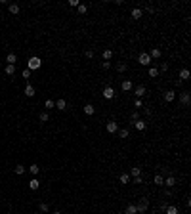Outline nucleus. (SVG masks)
Segmentation results:
<instances>
[{
  "instance_id": "obj_1",
  "label": "nucleus",
  "mask_w": 191,
  "mask_h": 214,
  "mask_svg": "<svg viewBox=\"0 0 191 214\" xmlns=\"http://www.w3.org/2000/svg\"><path fill=\"white\" fill-rule=\"evenodd\" d=\"M42 67V59L38 57V55H33V57H29L27 61V69L29 71H37V69Z\"/></svg>"
},
{
  "instance_id": "obj_2",
  "label": "nucleus",
  "mask_w": 191,
  "mask_h": 214,
  "mask_svg": "<svg viewBox=\"0 0 191 214\" xmlns=\"http://www.w3.org/2000/svg\"><path fill=\"white\" fill-rule=\"evenodd\" d=\"M138 63H140V65H143V67H149V65L153 63V59H151L149 52H141V54L138 55Z\"/></svg>"
},
{
  "instance_id": "obj_3",
  "label": "nucleus",
  "mask_w": 191,
  "mask_h": 214,
  "mask_svg": "<svg viewBox=\"0 0 191 214\" xmlns=\"http://www.w3.org/2000/svg\"><path fill=\"white\" fill-rule=\"evenodd\" d=\"M136 210H138V212H141V214H145L147 210H149V199H147V197L140 199V203L136 205Z\"/></svg>"
},
{
  "instance_id": "obj_4",
  "label": "nucleus",
  "mask_w": 191,
  "mask_h": 214,
  "mask_svg": "<svg viewBox=\"0 0 191 214\" xmlns=\"http://www.w3.org/2000/svg\"><path fill=\"white\" fill-rule=\"evenodd\" d=\"M180 101H182L183 107H189V103H191V96H189V92H182V94H180Z\"/></svg>"
},
{
  "instance_id": "obj_5",
  "label": "nucleus",
  "mask_w": 191,
  "mask_h": 214,
  "mask_svg": "<svg viewBox=\"0 0 191 214\" xmlns=\"http://www.w3.org/2000/svg\"><path fill=\"white\" fill-rule=\"evenodd\" d=\"M134 94H136V98L140 100V98H143V96L147 94V88L143 86V84H140V86H136V88H134Z\"/></svg>"
},
{
  "instance_id": "obj_6",
  "label": "nucleus",
  "mask_w": 191,
  "mask_h": 214,
  "mask_svg": "<svg viewBox=\"0 0 191 214\" xmlns=\"http://www.w3.org/2000/svg\"><path fill=\"white\" fill-rule=\"evenodd\" d=\"M103 98L105 100H113L115 98V88L113 86H105L103 88Z\"/></svg>"
},
{
  "instance_id": "obj_7",
  "label": "nucleus",
  "mask_w": 191,
  "mask_h": 214,
  "mask_svg": "<svg viewBox=\"0 0 191 214\" xmlns=\"http://www.w3.org/2000/svg\"><path fill=\"white\" fill-rule=\"evenodd\" d=\"M132 124H134V128H136L138 132H143V130L147 128V123L143 121V118H140V121H136V123H132Z\"/></svg>"
},
{
  "instance_id": "obj_8",
  "label": "nucleus",
  "mask_w": 191,
  "mask_h": 214,
  "mask_svg": "<svg viewBox=\"0 0 191 214\" xmlns=\"http://www.w3.org/2000/svg\"><path fill=\"white\" fill-rule=\"evenodd\" d=\"M174 100H176V92H174V90H166V92H164V101H166V103H172Z\"/></svg>"
},
{
  "instance_id": "obj_9",
  "label": "nucleus",
  "mask_w": 191,
  "mask_h": 214,
  "mask_svg": "<svg viewBox=\"0 0 191 214\" xmlns=\"http://www.w3.org/2000/svg\"><path fill=\"white\" fill-rule=\"evenodd\" d=\"M107 132H109V134L118 132V123H115V121H109V123H107Z\"/></svg>"
},
{
  "instance_id": "obj_10",
  "label": "nucleus",
  "mask_w": 191,
  "mask_h": 214,
  "mask_svg": "<svg viewBox=\"0 0 191 214\" xmlns=\"http://www.w3.org/2000/svg\"><path fill=\"white\" fill-rule=\"evenodd\" d=\"M163 210H164V214H180V210H178L176 205H166Z\"/></svg>"
},
{
  "instance_id": "obj_11",
  "label": "nucleus",
  "mask_w": 191,
  "mask_h": 214,
  "mask_svg": "<svg viewBox=\"0 0 191 214\" xmlns=\"http://www.w3.org/2000/svg\"><path fill=\"white\" fill-rule=\"evenodd\" d=\"M163 186H166V187H174V186H176V178H174L172 174H170V176H166V178H164V184H163Z\"/></svg>"
},
{
  "instance_id": "obj_12",
  "label": "nucleus",
  "mask_w": 191,
  "mask_h": 214,
  "mask_svg": "<svg viewBox=\"0 0 191 214\" xmlns=\"http://www.w3.org/2000/svg\"><path fill=\"white\" fill-rule=\"evenodd\" d=\"M23 92H25V96H27V98H33V96H35V94H37V90H35V86H31L29 82H27V86H25V90H23Z\"/></svg>"
},
{
  "instance_id": "obj_13",
  "label": "nucleus",
  "mask_w": 191,
  "mask_h": 214,
  "mask_svg": "<svg viewBox=\"0 0 191 214\" xmlns=\"http://www.w3.org/2000/svg\"><path fill=\"white\" fill-rule=\"evenodd\" d=\"M82 111H84V115H88V117H90V115L96 113V107H94L92 103H86L84 107H82Z\"/></svg>"
},
{
  "instance_id": "obj_14",
  "label": "nucleus",
  "mask_w": 191,
  "mask_h": 214,
  "mask_svg": "<svg viewBox=\"0 0 191 214\" xmlns=\"http://www.w3.org/2000/svg\"><path fill=\"white\" fill-rule=\"evenodd\" d=\"M120 88H122V92H130V90L134 88V84H132V80H122Z\"/></svg>"
},
{
  "instance_id": "obj_15",
  "label": "nucleus",
  "mask_w": 191,
  "mask_h": 214,
  "mask_svg": "<svg viewBox=\"0 0 191 214\" xmlns=\"http://www.w3.org/2000/svg\"><path fill=\"white\" fill-rule=\"evenodd\" d=\"M38 187H40V182H38V178H33L31 182H29V189H33V191H37Z\"/></svg>"
},
{
  "instance_id": "obj_16",
  "label": "nucleus",
  "mask_w": 191,
  "mask_h": 214,
  "mask_svg": "<svg viewBox=\"0 0 191 214\" xmlns=\"http://www.w3.org/2000/svg\"><path fill=\"white\" fill-rule=\"evenodd\" d=\"M151 59H161V55H163V52H161V48H153V50L149 52Z\"/></svg>"
},
{
  "instance_id": "obj_17",
  "label": "nucleus",
  "mask_w": 191,
  "mask_h": 214,
  "mask_svg": "<svg viewBox=\"0 0 191 214\" xmlns=\"http://www.w3.org/2000/svg\"><path fill=\"white\" fill-rule=\"evenodd\" d=\"M130 15H132V19H134V21H138V19H141L143 12H141L140 8H134V10H132V14H130Z\"/></svg>"
},
{
  "instance_id": "obj_18",
  "label": "nucleus",
  "mask_w": 191,
  "mask_h": 214,
  "mask_svg": "<svg viewBox=\"0 0 191 214\" xmlns=\"http://www.w3.org/2000/svg\"><path fill=\"white\" fill-rule=\"evenodd\" d=\"M153 184H155V186H163V184H164V176H163V174H155Z\"/></svg>"
},
{
  "instance_id": "obj_19",
  "label": "nucleus",
  "mask_w": 191,
  "mask_h": 214,
  "mask_svg": "<svg viewBox=\"0 0 191 214\" xmlns=\"http://www.w3.org/2000/svg\"><path fill=\"white\" fill-rule=\"evenodd\" d=\"M6 61H8V65H15V61H17V55L10 52V54L6 55Z\"/></svg>"
},
{
  "instance_id": "obj_20",
  "label": "nucleus",
  "mask_w": 191,
  "mask_h": 214,
  "mask_svg": "<svg viewBox=\"0 0 191 214\" xmlns=\"http://www.w3.org/2000/svg\"><path fill=\"white\" fill-rule=\"evenodd\" d=\"M8 12H10L12 15H17V14H19V4H10V6H8Z\"/></svg>"
},
{
  "instance_id": "obj_21",
  "label": "nucleus",
  "mask_w": 191,
  "mask_h": 214,
  "mask_svg": "<svg viewBox=\"0 0 191 214\" xmlns=\"http://www.w3.org/2000/svg\"><path fill=\"white\" fill-rule=\"evenodd\" d=\"M29 172H31L33 176H38V174H40V166H38V164H31V166H29Z\"/></svg>"
},
{
  "instance_id": "obj_22",
  "label": "nucleus",
  "mask_w": 191,
  "mask_h": 214,
  "mask_svg": "<svg viewBox=\"0 0 191 214\" xmlns=\"http://www.w3.org/2000/svg\"><path fill=\"white\" fill-rule=\"evenodd\" d=\"M4 73L8 75V77H14V75H15V65H6Z\"/></svg>"
},
{
  "instance_id": "obj_23",
  "label": "nucleus",
  "mask_w": 191,
  "mask_h": 214,
  "mask_svg": "<svg viewBox=\"0 0 191 214\" xmlns=\"http://www.w3.org/2000/svg\"><path fill=\"white\" fill-rule=\"evenodd\" d=\"M138 176H141V168H140V166L130 168V178H138Z\"/></svg>"
},
{
  "instance_id": "obj_24",
  "label": "nucleus",
  "mask_w": 191,
  "mask_h": 214,
  "mask_svg": "<svg viewBox=\"0 0 191 214\" xmlns=\"http://www.w3.org/2000/svg\"><path fill=\"white\" fill-rule=\"evenodd\" d=\"M55 107H57L59 111H63L65 107H67V101H65L63 98H61V100H57V101H55Z\"/></svg>"
},
{
  "instance_id": "obj_25",
  "label": "nucleus",
  "mask_w": 191,
  "mask_h": 214,
  "mask_svg": "<svg viewBox=\"0 0 191 214\" xmlns=\"http://www.w3.org/2000/svg\"><path fill=\"white\" fill-rule=\"evenodd\" d=\"M128 136H130V130H128V128H120V130H118V138H122V140H126Z\"/></svg>"
},
{
  "instance_id": "obj_26",
  "label": "nucleus",
  "mask_w": 191,
  "mask_h": 214,
  "mask_svg": "<svg viewBox=\"0 0 191 214\" xmlns=\"http://www.w3.org/2000/svg\"><path fill=\"white\" fill-rule=\"evenodd\" d=\"M118 180H120V184H122V186H126V184H130V174H120V176H118Z\"/></svg>"
},
{
  "instance_id": "obj_27",
  "label": "nucleus",
  "mask_w": 191,
  "mask_h": 214,
  "mask_svg": "<svg viewBox=\"0 0 191 214\" xmlns=\"http://www.w3.org/2000/svg\"><path fill=\"white\" fill-rule=\"evenodd\" d=\"M187 78H189V69H182V71H180V80H187Z\"/></svg>"
},
{
  "instance_id": "obj_28",
  "label": "nucleus",
  "mask_w": 191,
  "mask_h": 214,
  "mask_svg": "<svg viewBox=\"0 0 191 214\" xmlns=\"http://www.w3.org/2000/svg\"><path fill=\"white\" fill-rule=\"evenodd\" d=\"M111 57H113V50H109V48H105V50H103V61H109Z\"/></svg>"
},
{
  "instance_id": "obj_29",
  "label": "nucleus",
  "mask_w": 191,
  "mask_h": 214,
  "mask_svg": "<svg viewBox=\"0 0 191 214\" xmlns=\"http://www.w3.org/2000/svg\"><path fill=\"white\" fill-rule=\"evenodd\" d=\"M124 214H138L136 205H128V206H126V210H124Z\"/></svg>"
},
{
  "instance_id": "obj_30",
  "label": "nucleus",
  "mask_w": 191,
  "mask_h": 214,
  "mask_svg": "<svg viewBox=\"0 0 191 214\" xmlns=\"http://www.w3.org/2000/svg\"><path fill=\"white\" fill-rule=\"evenodd\" d=\"M48 210H50V205H48V203H40V205H38V212H48Z\"/></svg>"
},
{
  "instance_id": "obj_31",
  "label": "nucleus",
  "mask_w": 191,
  "mask_h": 214,
  "mask_svg": "<svg viewBox=\"0 0 191 214\" xmlns=\"http://www.w3.org/2000/svg\"><path fill=\"white\" fill-rule=\"evenodd\" d=\"M77 10H78V14H80V15H84V14L88 12V6H86V4H78Z\"/></svg>"
},
{
  "instance_id": "obj_32",
  "label": "nucleus",
  "mask_w": 191,
  "mask_h": 214,
  "mask_svg": "<svg viewBox=\"0 0 191 214\" xmlns=\"http://www.w3.org/2000/svg\"><path fill=\"white\" fill-rule=\"evenodd\" d=\"M44 107H46V109H54V107H55V101L54 100H46L44 101Z\"/></svg>"
},
{
  "instance_id": "obj_33",
  "label": "nucleus",
  "mask_w": 191,
  "mask_h": 214,
  "mask_svg": "<svg viewBox=\"0 0 191 214\" xmlns=\"http://www.w3.org/2000/svg\"><path fill=\"white\" fill-rule=\"evenodd\" d=\"M15 174H19V176H21V174H25V170H27V168H25V166H23V164H17V166H15Z\"/></svg>"
},
{
  "instance_id": "obj_34",
  "label": "nucleus",
  "mask_w": 191,
  "mask_h": 214,
  "mask_svg": "<svg viewBox=\"0 0 191 214\" xmlns=\"http://www.w3.org/2000/svg\"><path fill=\"white\" fill-rule=\"evenodd\" d=\"M31 75H33V71H29V69H23V73H21V77L25 78V80H29L31 78Z\"/></svg>"
},
{
  "instance_id": "obj_35",
  "label": "nucleus",
  "mask_w": 191,
  "mask_h": 214,
  "mask_svg": "<svg viewBox=\"0 0 191 214\" xmlns=\"http://www.w3.org/2000/svg\"><path fill=\"white\" fill-rule=\"evenodd\" d=\"M48 121H50V115L46 113V111H42L40 113V123H48Z\"/></svg>"
},
{
  "instance_id": "obj_36",
  "label": "nucleus",
  "mask_w": 191,
  "mask_h": 214,
  "mask_svg": "<svg viewBox=\"0 0 191 214\" xmlns=\"http://www.w3.org/2000/svg\"><path fill=\"white\" fill-rule=\"evenodd\" d=\"M126 69H128V65H126V63H118V65H117V71H118V73H124Z\"/></svg>"
},
{
  "instance_id": "obj_37",
  "label": "nucleus",
  "mask_w": 191,
  "mask_h": 214,
  "mask_svg": "<svg viewBox=\"0 0 191 214\" xmlns=\"http://www.w3.org/2000/svg\"><path fill=\"white\" fill-rule=\"evenodd\" d=\"M140 113H138V111H134V113L132 115H130V121H132V123H136V121H140Z\"/></svg>"
},
{
  "instance_id": "obj_38",
  "label": "nucleus",
  "mask_w": 191,
  "mask_h": 214,
  "mask_svg": "<svg viewBox=\"0 0 191 214\" xmlns=\"http://www.w3.org/2000/svg\"><path fill=\"white\" fill-rule=\"evenodd\" d=\"M159 75V69L157 67H149V77H157Z\"/></svg>"
},
{
  "instance_id": "obj_39",
  "label": "nucleus",
  "mask_w": 191,
  "mask_h": 214,
  "mask_svg": "<svg viewBox=\"0 0 191 214\" xmlns=\"http://www.w3.org/2000/svg\"><path fill=\"white\" fill-rule=\"evenodd\" d=\"M159 71H168V63H166V61H163V63H161V67H159Z\"/></svg>"
},
{
  "instance_id": "obj_40",
  "label": "nucleus",
  "mask_w": 191,
  "mask_h": 214,
  "mask_svg": "<svg viewBox=\"0 0 191 214\" xmlns=\"http://www.w3.org/2000/svg\"><path fill=\"white\" fill-rule=\"evenodd\" d=\"M67 4H69V6H71V8H77V6H78V4H80V2H78V0H69Z\"/></svg>"
},
{
  "instance_id": "obj_41",
  "label": "nucleus",
  "mask_w": 191,
  "mask_h": 214,
  "mask_svg": "<svg viewBox=\"0 0 191 214\" xmlns=\"http://www.w3.org/2000/svg\"><path fill=\"white\" fill-rule=\"evenodd\" d=\"M84 55H86L88 59H92V57H94V50H86V54H84Z\"/></svg>"
},
{
  "instance_id": "obj_42",
  "label": "nucleus",
  "mask_w": 191,
  "mask_h": 214,
  "mask_svg": "<svg viewBox=\"0 0 191 214\" xmlns=\"http://www.w3.org/2000/svg\"><path fill=\"white\" fill-rule=\"evenodd\" d=\"M101 67H103V69H109V67H111V61H103V63H101Z\"/></svg>"
},
{
  "instance_id": "obj_43",
  "label": "nucleus",
  "mask_w": 191,
  "mask_h": 214,
  "mask_svg": "<svg viewBox=\"0 0 191 214\" xmlns=\"http://www.w3.org/2000/svg\"><path fill=\"white\" fill-rule=\"evenodd\" d=\"M141 105H143V103H141V100H134V107H141Z\"/></svg>"
},
{
  "instance_id": "obj_44",
  "label": "nucleus",
  "mask_w": 191,
  "mask_h": 214,
  "mask_svg": "<svg viewBox=\"0 0 191 214\" xmlns=\"http://www.w3.org/2000/svg\"><path fill=\"white\" fill-rule=\"evenodd\" d=\"M141 182H143V178H141V176H138V178H134V184H141Z\"/></svg>"
},
{
  "instance_id": "obj_45",
  "label": "nucleus",
  "mask_w": 191,
  "mask_h": 214,
  "mask_svg": "<svg viewBox=\"0 0 191 214\" xmlns=\"http://www.w3.org/2000/svg\"><path fill=\"white\" fill-rule=\"evenodd\" d=\"M54 214H61V212H59V210H57V212H54Z\"/></svg>"
},
{
  "instance_id": "obj_46",
  "label": "nucleus",
  "mask_w": 191,
  "mask_h": 214,
  "mask_svg": "<svg viewBox=\"0 0 191 214\" xmlns=\"http://www.w3.org/2000/svg\"><path fill=\"white\" fill-rule=\"evenodd\" d=\"M33 214H40V212H33Z\"/></svg>"
},
{
  "instance_id": "obj_47",
  "label": "nucleus",
  "mask_w": 191,
  "mask_h": 214,
  "mask_svg": "<svg viewBox=\"0 0 191 214\" xmlns=\"http://www.w3.org/2000/svg\"><path fill=\"white\" fill-rule=\"evenodd\" d=\"M8 214H12V212H8Z\"/></svg>"
}]
</instances>
